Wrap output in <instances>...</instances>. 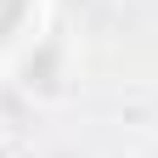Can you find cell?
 Instances as JSON below:
<instances>
[{
    "label": "cell",
    "instance_id": "6da1fadb",
    "mask_svg": "<svg viewBox=\"0 0 158 158\" xmlns=\"http://www.w3.org/2000/svg\"><path fill=\"white\" fill-rule=\"evenodd\" d=\"M23 6H28V0H0V40L23 23Z\"/></svg>",
    "mask_w": 158,
    "mask_h": 158
}]
</instances>
